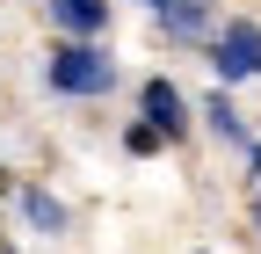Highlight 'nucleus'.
Returning <instances> with one entry per match:
<instances>
[{
  "instance_id": "nucleus-1",
  "label": "nucleus",
  "mask_w": 261,
  "mask_h": 254,
  "mask_svg": "<svg viewBox=\"0 0 261 254\" xmlns=\"http://www.w3.org/2000/svg\"><path fill=\"white\" fill-rule=\"evenodd\" d=\"M44 80H51L58 94H109V87H116V58L94 51V44H65V51L44 58Z\"/></svg>"
},
{
  "instance_id": "nucleus-2",
  "label": "nucleus",
  "mask_w": 261,
  "mask_h": 254,
  "mask_svg": "<svg viewBox=\"0 0 261 254\" xmlns=\"http://www.w3.org/2000/svg\"><path fill=\"white\" fill-rule=\"evenodd\" d=\"M211 51H218V58H211L218 80H254V73H261V22H225Z\"/></svg>"
},
{
  "instance_id": "nucleus-3",
  "label": "nucleus",
  "mask_w": 261,
  "mask_h": 254,
  "mask_svg": "<svg viewBox=\"0 0 261 254\" xmlns=\"http://www.w3.org/2000/svg\"><path fill=\"white\" fill-rule=\"evenodd\" d=\"M145 131L152 138H181L189 131V102L174 80H145Z\"/></svg>"
},
{
  "instance_id": "nucleus-4",
  "label": "nucleus",
  "mask_w": 261,
  "mask_h": 254,
  "mask_svg": "<svg viewBox=\"0 0 261 254\" xmlns=\"http://www.w3.org/2000/svg\"><path fill=\"white\" fill-rule=\"evenodd\" d=\"M58 29H73V37H94V29L109 22V0H44Z\"/></svg>"
},
{
  "instance_id": "nucleus-5",
  "label": "nucleus",
  "mask_w": 261,
  "mask_h": 254,
  "mask_svg": "<svg viewBox=\"0 0 261 254\" xmlns=\"http://www.w3.org/2000/svg\"><path fill=\"white\" fill-rule=\"evenodd\" d=\"M160 22H167V37H203L211 0H160Z\"/></svg>"
},
{
  "instance_id": "nucleus-6",
  "label": "nucleus",
  "mask_w": 261,
  "mask_h": 254,
  "mask_svg": "<svg viewBox=\"0 0 261 254\" xmlns=\"http://www.w3.org/2000/svg\"><path fill=\"white\" fill-rule=\"evenodd\" d=\"M22 211H29V225H37V233H65V211L44 196V189H29V196H22Z\"/></svg>"
},
{
  "instance_id": "nucleus-7",
  "label": "nucleus",
  "mask_w": 261,
  "mask_h": 254,
  "mask_svg": "<svg viewBox=\"0 0 261 254\" xmlns=\"http://www.w3.org/2000/svg\"><path fill=\"white\" fill-rule=\"evenodd\" d=\"M203 116H211V123H218V131H225V138H240V145H247V123H240V116H232V102H225V94H218V102H211V109H203Z\"/></svg>"
},
{
  "instance_id": "nucleus-8",
  "label": "nucleus",
  "mask_w": 261,
  "mask_h": 254,
  "mask_svg": "<svg viewBox=\"0 0 261 254\" xmlns=\"http://www.w3.org/2000/svg\"><path fill=\"white\" fill-rule=\"evenodd\" d=\"M152 8H160V0H152Z\"/></svg>"
}]
</instances>
